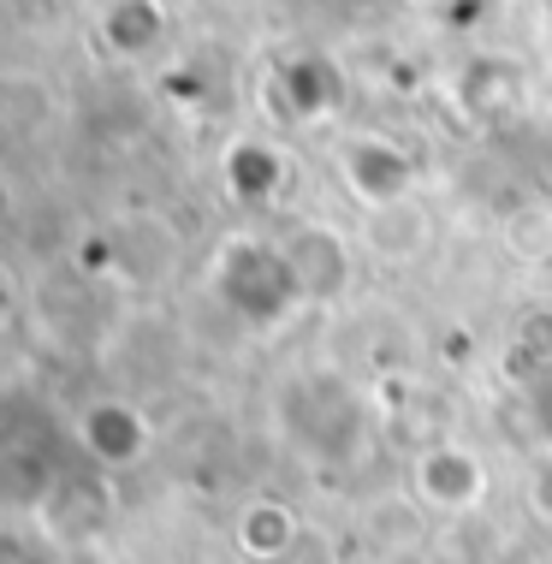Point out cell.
I'll list each match as a JSON object with an SVG mask.
<instances>
[{"mask_svg": "<svg viewBox=\"0 0 552 564\" xmlns=\"http://www.w3.org/2000/svg\"><path fill=\"white\" fill-rule=\"evenodd\" d=\"M84 440L96 446V457H107V464L143 452V429H137V416L126 404H96V410H89V416H84Z\"/></svg>", "mask_w": 552, "mask_h": 564, "instance_id": "obj_1", "label": "cell"}]
</instances>
